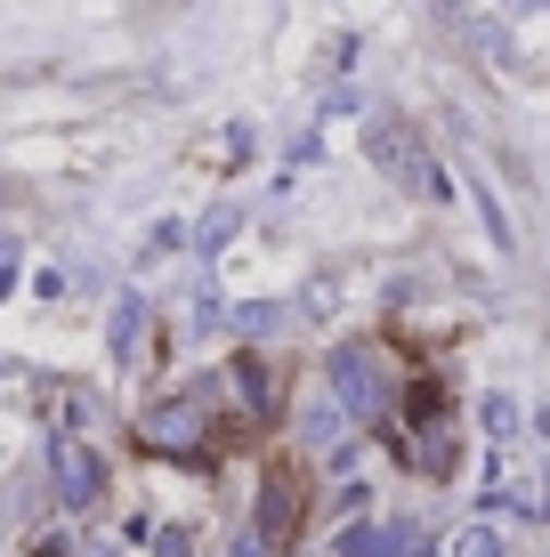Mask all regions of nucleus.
<instances>
[{
  "label": "nucleus",
  "mask_w": 550,
  "mask_h": 557,
  "mask_svg": "<svg viewBox=\"0 0 550 557\" xmlns=\"http://www.w3.org/2000/svg\"><path fill=\"white\" fill-rule=\"evenodd\" d=\"M486 429L510 436V429H518V405H510V396H486Z\"/></svg>",
  "instance_id": "obj_11"
},
{
  "label": "nucleus",
  "mask_w": 550,
  "mask_h": 557,
  "mask_svg": "<svg viewBox=\"0 0 550 557\" xmlns=\"http://www.w3.org/2000/svg\"><path fill=\"white\" fill-rule=\"evenodd\" d=\"M41 557H65V549H41Z\"/></svg>",
  "instance_id": "obj_15"
},
{
  "label": "nucleus",
  "mask_w": 550,
  "mask_h": 557,
  "mask_svg": "<svg viewBox=\"0 0 550 557\" xmlns=\"http://www.w3.org/2000/svg\"><path fill=\"white\" fill-rule=\"evenodd\" d=\"M300 509H308V493H300V469H292V460H276V469L259 476V517H252V533H259L268 549H283V542L300 533Z\"/></svg>",
  "instance_id": "obj_3"
},
{
  "label": "nucleus",
  "mask_w": 550,
  "mask_h": 557,
  "mask_svg": "<svg viewBox=\"0 0 550 557\" xmlns=\"http://www.w3.org/2000/svg\"><path fill=\"white\" fill-rule=\"evenodd\" d=\"M445 557H502V525H486V517H478V525H462L445 542Z\"/></svg>",
  "instance_id": "obj_9"
},
{
  "label": "nucleus",
  "mask_w": 550,
  "mask_h": 557,
  "mask_svg": "<svg viewBox=\"0 0 550 557\" xmlns=\"http://www.w3.org/2000/svg\"><path fill=\"white\" fill-rule=\"evenodd\" d=\"M227 557H276V549H268V542H259V533H252V525H243V533H235V542H227Z\"/></svg>",
  "instance_id": "obj_13"
},
{
  "label": "nucleus",
  "mask_w": 550,
  "mask_h": 557,
  "mask_svg": "<svg viewBox=\"0 0 550 557\" xmlns=\"http://www.w3.org/2000/svg\"><path fill=\"white\" fill-rule=\"evenodd\" d=\"M365 153H372V170H381V178L405 186V195H438V202H445V170L429 162L421 129H413L405 113H372V122H365Z\"/></svg>",
  "instance_id": "obj_1"
},
{
  "label": "nucleus",
  "mask_w": 550,
  "mask_h": 557,
  "mask_svg": "<svg viewBox=\"0 0 550 557\" xmlns=\"http://www.w3.org/2000/svg\"><path fill=\"white\" fill-rule=\"evenodd\" d=\"M340 436H349V405H340V396H308V405H300V445L340 460V453H349Z\"/></svg>",
  "instance_id": "obj_6"
},
{
  "label": "nucleus",
  "mask_w": 550,
  "mask_h": 557,
  "mask_svg": "<svg viewBox=\"0 0 550 557\" xmlns=\"http://www.w3.org/2000/svg\"><path fill=\"white\" fill-rule=\"evenodd\" d=\"M332 396H340L356 420H372V412L389 405V356L372 348V339H349V348H332Z\"/></svg>",
  "instance_id": "obj_2"
},
{
  "label": "nucleus",
  "mask_w": 550,
  "mask_h": 557,
  "mask_svg": "<svg viewBox=\"0 0 550 557\" xmlns=\"http://www.w3.org/2000/svg\"><path fill=\"white\" fill-rule=\"evenodd\" d=\"M203 396L211 388H195V396H170V405H155L138 420V436L155 453H203Z\"/></svg>",
  "instance_id": "obj_4"
},
{
  "label": "nucleus",
  "mask_w": 550,
  "mask_h": 557,
  "mask_svg": "<svg viewBox=\"0 0 550 557\" xmlns=\"http://www.w3.org/2000/svg\"><path fill=\"white\" fill-rule=\"evenodd\" d=\"M276 323H283V307H243L235 332H276Z\"/></svg>",
  "instance_id": "obj_12"
},
{
  "label": "nucleus",
  "mask_w": 550,
  "mask_h": 557,
  "mask_svg": "<svg viewBox=\"0 0 550 557\" xmlns=\"http://www.w3.org/2000/svg\"><path fill=\"white\" fill-rule=\"evenodd\" d=\"M138 348H146V299L122 292L113 299V363H138Z\"/></svg>",
  "instance_id": "obj_8"
},
{
  "label": "nucleus",
  "mask_w": 550,
  "mask_h": 557,
  "mask_svg": "<svg viewBox=\"0 0 550 557\" xmlns=\"http://www.w3.org/2000/svg\"><path fill=\"white\" fill-rule=\"evenodd\" d=\"M405 549H413V533H405V525H349L332 557H405Z\"/></svg>",
  "instance_id": "obj_7"
},
{
  "label": "nucleus",
  "mask_w": 550,
  "mask_h": 557,
  "mask_svg": "<svg viewBox=\"0 0 550 557\" xmlns=\"http://www.w3.org/2000/svg\"><path fill=\"white\" fill-rule=\"evenodd\" d=\"M405 557H438V549H405Z\"/></svg>",
  "instance_id": "obj_14"
},
{
  "label": "nucleus",
  "mask_w": 550,
  "mask_h": 557,
  "mask_svg": "<svg viewBox=\"0 0 550 557\" xmlns=\"http://www.w3.org/2000/svg\"><path fill=\"white\" fill-rule=\"evenodd\" d=\"M227 235H235V210H211V219H203V235H195V243H203V251H219Z\"/></svg>",
  "instance_id": "obj_10"
},
{
  "label": "nucleus",
  "mask_w": 550,
  "mask_h": 557,
  "mask_svg": "<svg viewBox=\"0 0 550 557\" xmlns=\"http://www.w3.org/2000/svg\"><path fill=\"white\" fill-rule=\"evenodd\" d=\"M49 469H57V502H65V509H98V493H106V460L89 453V445H73V436H65V445L49 453Z\"/></svg>",
  "instance_id": "obj_5"
}]
</instances>
